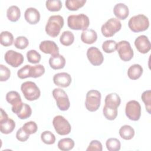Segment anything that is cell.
<instances>
[{"instance_id":"obj_1","label":"cell","mask_w":151,"mask_h":151,"mask_svg":"<svg viewBox=\"0 0 151 151\" xmlns=\"http://www.w3.org/2000/svg\"><path fill=\"white\" fill-rule=\"evenodd\" d=\"M64 26V18L60 15H51L49 17L45 30L46 33L51 37H57Z\"/></svg>"},{"instance_id":"obj_2","label":"cell","mask_w":151,"mask_h":151,"mask_svg":"<svg viewBox=\"0 0 151 151\" xmlns=\"http://www.w3.org/2000/svg\"><path fill=\"white\" fill-rule=\"evenodd\" d=\"M68 27L73 30L87 29L90 25L89 18L84 14L71 15L67 18Z\"/></svg>"},{"instance_id":"obj_3","label":"cell","mask_w":151,"mask_h":151,"mask_svg":"<svg viewBox=\"0 0 151 151\" xmlns=\"http://www.w3.org/2000/svg\"><path fill=\"white\" fill-rule=\"evenodd\" d=\"M128 26L131 31L134 32L145 31L149 27L148 18L143 14H138L133 16L128 22Z\"/></svg>"},{"instance_id":"obj_4","label":"cell","mask_w":151,"mask_h":151,"mask_svg":"<svg viewBox=\"0 0 151 151\" xmlns=\"http://www.w3.org/2000/svg\"><path fill=\"white\" fill-rule=\"evenodd\" d=\"M21 90L24 97L29 101L37 100L41 94L38 87L34 82L31 81H27L22 83Z\"/></svg>"},{"instance_id":"obj_5","label":"cell","mask_w":151,"mask_h":151,"mask_svg":"<svg viewBox=\"0 0 151 151\" xmlns=\"http://www.w3.org/2000/svg\"><path fill=\"white\" fill-rule=\"evenodd\" d=\"M101 93L96 90H91L86 94L85 106L86 109L91 111L94 112L97 110L101 103Z\"/></svg>"},{"instance_id":"obj_6","label":"cell","mask_w":151,"mask_h":151,"mask_svg":"<svg viewBox=\"0 0 151 151\" xmlns=\"http://www.w3.org/2000/svg\"><path fill=\"white\" fill-rule=\"evenodd\" d=\"M122 28V24L119 19L116 18L109 19L101 27L102 34L106 37H113Z\"/></svg>"},{"instance_id":"obj_7","label":"cell","mask_w":151,"mask_h":151,"mask_svg":"<svg viewBox=\"0 0 151 151\" xmlns=\"http://www.w3.org/2000/svg\"><path fill=\"white\" fill-rule=\"evenodd\" d=\"M52 96L56 101L58 108L61 111L67 110L70 106L69 98L65 92L61 88H54L52 92Z\"/></svg>"},{"instance_id":"obj_8","label":"cell","mask_w":151,"mask_h":151,"mask_svg":"<svg viewBox=\"0 0 151 151\" xmlns=\"http://www.w3.org/2000/svg\"><path fill=\"white\" fill-rule=\"evenodd\" d=\"M52 124L55 130L60 135H67L71 132V126L70 123L61 115H58L54 117Z\"/></svg>"},{"instance_id":"obj_9","label":"cell","mask_w":151,"mask_h":151,"mask_svg":"<svg viewBox=\"0 0 151 151\" xmlns=\"http://www.w3.org/2000/svg\"><path fill=\"white\" fill-rule=\"evenodd\" d=\"M126 116L131 120L137 121L141 116V106L136 100H130L126 103L125 107Z\"/></svg>"},{"instance_id":"obj_10","label":"cell","mask_w":151,"mask_h":151,"mask_svg":"<svg viewBox=\"0 0 151 151\" xmlns=\"http://www.w3.org/2000/svg\"><path fill=\"white\" fill-rule=\"evenodd\" d=\"M116 50L119 55L123 61H129L132 59L134 52L129 42L123 40L117 44Z\"/></svg>"},{"instance_id":"obj_11","label":"cell","mask_w":151,"mask_h":151,"mask_svg":"<svg viewBox=\"0 0 151 151\" xmlns=\"http://www.w3.org/2000/svg\"><path fill=\"white\" fill-rule=\"evenodd\" d=\"M15 127V122L8 117L6 112L1 108L0 116V130L3 134L11 133Z\"/></svg>"},{"instance_id":"obj_12","label":"cell","mask_w":151,"mask_h":151,"mask_svg":"<svg viewBox=\"0 0 151 151\" xmlns=\"http://www.w3.org/2000/svg\"><path fill=\"white\" fill-rule=\"evenodd\" d=\"M6 100L8 103L12 105V111L17 114L24 103L22 102L19 94L16 91H10L6 93Z\"/></svg>"},{"instance_id":"obj_13","label":"cell","mask_w":151,"mask_h":151,"mask_svg":"<svg viewBox=\"0 0 151 151\" xmlns=\"http://www.w3.org/2000/svg\"><path fill=\"white\" fill-rule=\"evenodd\" d=\"M6 63L13 67H18L24 62V56L21 53L14 50H8L4 55Z\"/></svg>"},{"instance_id":"obj_14","label":"cell","mask_w":151,"mask_h":151,"mask_svg":"<svg viewBox=\"0 0 151 151\" xmlns=\"http://www.w3.org/2000/svg\"><path fill=\"white\" fill-rule=\"evenodd\" d=\"M87 57L90 63L95 66L101 65L104 61V57L100 50L95 47H91L87 51Z\"/></svg>"},{"instance_id":"obj_15","label":"cell","mask_w":151,"mask_h":151,"mask_svg":"<svg viewBox=\"0 0 151 151\" xmlns=\"http://www.w3.org/2000/svg\"><path fill=\"white\" fill-rule=\"evenodd\" d=\"M134 45L138 51L142 54H146L151 49L150 41L145 35H140L135 39Z\"/></svg>"},{"instance_id":"obj_16","label":"cell","mask_w":151,"mask_h":151,"mask_svg":"<svg viewBox=\"0 0 151 151\" xmlns=\"http://www.w3.org/2000/svg\"><path fill=\"white\" fill-rule=\"evenodd\" d=\"M39 48L42 52L51 54V56L59 54V48L56 43L53 41H43L40 44Z\"/></svg>"},{"instance_id":"obj_17","label":"cell","mask_w":151,"mask_h":151,"mask_svg":"<svg viewBox=\"0 0 151 151\" xmlns=\"http://www.w3.org/2000/svg\"><path fill=\"white\" fill-rule=\"evenodd\" d=\"M53 82L57 86L65 88L70 85L71 77L65 72L57 73L53 77Z\"/></svg>"},{"instance_id":"obj_18","label":"cell","mask_w":151,"mask_h":151,"mask_svg":"<svg viewBox=\"0 0 151 151\" xmlns=\"http://www.w3.org/2000/svg\"><path fill=\"white\" fill-rule=\"evenodd\" d=\"M24 17L29 24H36L40 20V13L36 8L29 7L25 10Z\"/></svg>"},{"instance_id":"obj_19","label":"cell","mask_w":151,"mask_h":151,"mask_svg":"<svg viewBox=\"0 0 151 151\" xmlns=\"http://www.w3.org/2000/svg\"><path fill=\"white\" fill-rule=\"evenodd\" d=\"M113 12L116 18L119 19H125L129 15V9L128 6L123 3L116 4L113 8Z\"/></svg>"},{"instance_id":"obj_20","label":"cell","mask_w":151,"mask_h":151,"mask_svg":"<svg viewBox=\"0 0 151 151\" xmlns=\"http://www.w3.org/2000/svg\"><path fill=\"white\" fill-rule=\"evenodd\" d=\"M49 64L54 70L63 68L65 65V59L63 55L57 54L51 56L49 59Z\"/></svg>"},{"instance_id":"obj_21","label":"cell","mask_w":151,"mask_h":151,"mask_svg":"<svg viewBox=\"0 0 151 151\" xmlns=\"http://www.w3.org/2000/svg\"><path fill=\"white\" fill-rule=\"evenodd\" d=\"M97 39V32L92 29H87L83 31L81 34V41L87 44H91L96 41Z\"/></svg>"},{"instance_id":"obj_22","label":"cell","mask_w":151,"mask_h":151,"mask_svg":"<svg viewBox=\"0 0 151 151\" xmlns=\"http://www.w3.org/2000/svg\"><path fill=\"white\" fill-rule=\"evenodd\" d=\"M142 67L138 64H134L131 65L127 70V76L131 80H137L143 74Z\"/></svg>"},{"instance_id":"obj_23","label":"cell","mask_w":151,"mask_h":151,"mask_svg":"<svg viewBox=\"0 0 151 151\" xmlns=\"http://www.w3.org/2000/svg\"><path fill=\"white\" fill-rule=\"evenodd\" d=\"M104 102L106 106L114 108H118L120 104L121 99L117 93H112L106 96Z\"/></svg>"},{"instance_id":"obj_24","label":"cell","mask_w":151,"mask_h":151,"mask_svg":"<svg viewBox=\"0 0 151 151\" xmlns=\"http://www.w3.org/2000/svg\"><path fill=\"white\" fill-rule=\"evenodd\" d=\"M119 134L120 137L124 140H130L134 136V130L130 125H124L119 129Z\"/></svg>"},{"instance_id":"obj_25","label":"cell","mask_w":151,"mask_h":151,"mask_svg":"<svg viewBox=\"0 0 151 151\" xmlns=\"http://www.w3.org/2000/svg\"><path fill=\"white\" fill-rule=\"evenodd\" d=\"M6 16L8 19L12 22L17 21L21 17V11L19 8L16 5L9 6L6 11Z\"/></svg>"},{"instance_id":"obj_26","label":"cell","mask_w":151,"mask_h":151,"mask_svg":"<svg viewBox=\"0 0 151 151\" xmlns=\"http://www.w3.org/2000/svg\"><path fill=\"white\" fill-rule=\"evenodd\" d=\"M74 142L71 138H63L58 142V147L63 151H68L71 150L74 146Z\"/></svg>"},{"instance_id":"obj_27","label":"cell","mask_w":151,"mask_h":151,"mask_svg":"<svg viewBox=\"0 0 151 151\" xmlns=\"http://www.w3.org/2000/svg\"><path fill=\"white\" fill-rule=\"evenodd\" d=\"M74 41V35L73 33L70 31H65L63 32L60 37V41L61 44L64 46L71 45Z\"/></svg>"},{"instance_id":"obj_28","label":"cell","mask_w":151,"mask_h":151,"mask_svg":"<svg viewBox=\"0 0 151 151\" xmlns=\"http://www.w3.org/2000/svg\"><path fill=\"white\" fill-rule=\"evenodd\" d=\"M0 42L4 47H9L14 42L13 35L9 31H2L0 34Z\"/></svg>"},{"instance_id":"obj_29","label":"cell","mask_w":151,"mask_h":151,"mask_svg":"<svg viewBox=\"0 0 151 151\" xmlns=\"http://www.w3.org/2000/svg\"><path fill=\"white\" fill-rule=\"evenodd\" d=\"M86 3V0H67L65 2L66 8L70 11H77Z\"/></svg>"},{"instance_id":"obj_30","label":"cell","mask_w":151,"mask_h":151,"mask_svg":"<svg viewBox=\"0 0 151 151\" xmlns=\"http://www.w3.org/2000/svg\"><path fill=\"white\" fill-rule=\"evenodd\" d=\"M103 115L109 120H114L117 116V108L111 107L104 105L103 109Z\"/></svg>"},{"instance_id":"obj_31","label":"cell","mask_w":151,"mask_h":151,"mask_svg":"<svg viewBox=\"0 0 151 151\" xmlns=\"http://www.w3.org/2000/svg\"><path fill=\"white\" fill-rule=\"evenodd\" d=\"M106 145L109 151H118L121 147L120 142L116 138L108 139L106 142Z\"/></svg>"},{"instance_id":"obj_32","label":"cell","mask_w":151,"mask_h":151,"mask_svg":"<svg viewBox=\"0 0 151 151\" xmlns=\"http://www.w3.org/2000/svg\"><path fill=\"white\" fill-rule=\"evenodd\" d=\"M32 109L30 106L27 103H23L21 109L17 113V115L20 119H26L31 116Z\"/></svg>"},{"instance_id":"obj_33","label":"cell","mask_w":151,"mask_h":151,"mask_svg":"<svg viewBox=\"0 0 151 151\" xmlns=\"http://www.w3.org/2000/svg\"><path fill=\"white\" fill-rule=\"evenodd\" d=\"M46 8L50 11H59L62 7V2L60 0H48L45 2Z\"/></svg>"},{"instance_id":"obj_34","label":"cell","mask_w":151,"mask_h":151,"mask_svg":"<svg viewBox=\"0 0 151 151\" xmlns=\"http://www.w3.org/2000/svg\"><path fill=\"white\" fill-rule=\"evenodd\" d=\"M117 44L114 40H106L102 44V49L106 53H112L116 50Z\"/></svg>"},{"instance_id":"obj_35","label":"cell","mask_w":151,"mask_h":151,"mask_svg":"<svg viewBox=\"0 0 151 151\" xmlns=\"http://www.w3.org/2000/svg\"><path fill=\"white\" fill-rule=\"evenodd\" d=\"M27 58L30 63L37 64L41 58L40 54L35 50H31L27 52Z\"/></svg>"},{"instance_id":"obj_36","label":"cell","mask_w":151,"mask_h":151,"mask_svg":"<svg viewBox=\"0 0 151 151\" xmlns=\"http://www.w3.org/2000/svg\"><path fill=\"white\" fill-rule=\"evenodd\" d=\"M41 140L47 145L54 144L55 142V135L50 131H44L41 134Z\"/></svg>"},{"instance_id":"obj_37","label":"cell","mask_w":151,"mask_h":151,"mask_svg":"<svg viewBox=\"0 0 151 151\" xmlns=\"http://www.w3.org/2000/svg\"><path fill=\"white\" fill-rule=\"evenodd\" d=\"M32 66L30 65H25L21 68L17 72L18 77L21 79H24L28 77H31Z\"/></svg>"},{"instance_id":"obj_38","label":"cell","mask_w":151,"mask_h":151,"mask_svg":"<svg viewBox=\"0 0 151 151\" xmlns=\"http://www.w3.org/2000/svg\"><path fill=\"white\" fill-rule=\"evenodd\" d=\"M29 45V41L25 37L19 36L17 37L14 41L15 47L20 50H24Z\"/></svg>"},{"instance_id":"obj_39","label":"cell","mask_w":151,"mask_h":151,"mask_svg":"<svg viewBox=\"0 0 151 151\" xmlns=\"http://www.w3.org/2000/svg\"><path fill=\"white\" fill-rule=\"evenodd\" d=\"M142 99L145 104L146 110L149 114H150L151 109V91L150 90L145 91L142 94Z\"/></svg>"},{"instance_id":"obj_40","label":"cell","mask_w":151,"mask_h":151,"mask_svg":"<svg viewBox=\"0 0 151 151\" xmlns=\"http://www.w3.org/2000/svg\"><path fill=\"white\" fill-rule=\"evenodd\" d=\"M22 129L29 134H34L37 132L38 129V126L35 122L33 121H29L22 126Z\"/></svg>"},{"instance_id":"obj_41","label":"cell","mask_w":151,"mask_h":151,"mask_svg":"<svg viewBox=\"0 0 151 151\" xmlns=\"http://www.w3.org/2000/svg\"><path fill=\"white\" fill-rule=\"evenodd\" d=\"M45 73V68L41 64L32 66V75L31 77L37 78L42 76Z\"/></svg>"},{"instance_id":"obj_42","label":"cell","mask_w":151,"mask_h":151,"mask_svg":"<svg viewBox=\"0 0 151 151\" xmlns=\"http://www.w3.org/2000/svg\"><path fill=\"white\" fill-rule=\"evenodd\" d=\"M11 76L10 70L6 66L0 65V81H5L8 80Z\"/></svg>"},{"instance_id":"obj_43","label":"cell","mask_w":151,"mask_h":151,"mask_svg":"<svg viewBox=\"0 0 151 151\" xmlns=\"http://www.w3.org/2000/svg\"><path fill=\"white\" fill-rule=\"evenodd\" d=\"M103 146L101 143L97 140H93L90 142L89 146L87 148L86 150L91 151V150H97V151H102Z\"/></svg>"},{"instance_id":"obj_44","label":"cell","mask_w":151,"mask_h":151,"mask_svg":"<svg viewBox=\"0 0 151 151\" xmlns=\"http://www.w3.org/2000/svg\"><path fill=\"white\" fill-rule=\"evenodd\" d=\"M29 135L28 133H27L23 129L22 127L19 128L16 133V137L17 140H18L20 142H25L29 139Z\"/></svg>"}]
</instances>
